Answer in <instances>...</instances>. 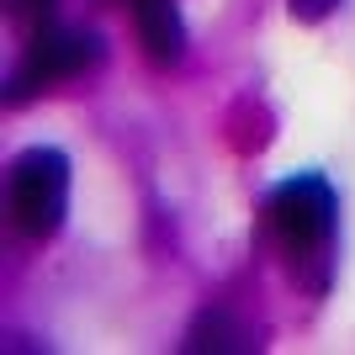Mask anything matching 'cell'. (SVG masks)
<instances>
[{"instance_id":"obj_1","label":"cell","mask_w":355,"mask_h":355,"mask_svg":"<svg viewBox=\"0 0 355 355\" xmlns=\"http://www.w3.org/2000/svg\"><path fill=\"white\" fill-rule=\"evenodd\" d=\"M69 212V159L59 148H27L11 164V223L27 239H53Z\"/></svg>"},{"instance_id":"obj_2","label":"cell","mask_w":355,"mask_h":355,"mask_svg":"<svg viewBox=\"0 0 355 355\" xmlns=\"http://www.w3.org/2000/svg\"><path fill=\"white\" fill-rule=\"evenodd\" d=\"M96 59H101V43H96L90 32L37 27V32H32V43H27V53H21V64H16V74H11L6 101H11V106L32 101L37 90L59 85V80H69V74H80V69H90Z\"/></svg>"},{"instance_id":"obj_3","label":"cell","mask_w":355,"mask_h":355,"mask_svg":"<svg viewBox=\"0 0 355 355\" xmlns=\"http://www.w3.org/2000/svg\"><path fill=\"white\" fill-rule=\"evenodd\" d=\"M270 228L292 254H313L324 250L329 234H334V196L318 175H297L282 180L270 191Z\"/></svg>"},{"instance_id":"obj_4","label":"cell","mask_w":355,"mask_h":355,"mask_svg":"<svg viewBox=\"0 0 355 355\" xmlns=\"http://www.w3.org/2000/svg\"><path fill=\"white\" fill-rule=\"evenodd\" d=\"M138 16V43L154 64H180L186 53V21H180L175 0H133Z\"/></svg>"},{"instance_id":"obj_5","label":"cell","mask_w":355,"mask_h":355,"mask_svg":"<svg viewBox=\"0 0 355 355\" xmlns=\"http://www.w3.org/2000/svg\"><path fill=\"white\" fill-rule=\"evenodd\" d=\"M6 6H11L16 21H27V27L37 32V27H48V16H53V6H59V0H6Z\"/></svg>"},{"instance_id":"obj_6","label":"cell","mask_w":355,"mask_h":355,"mask_svg":"<svg viewBox=\"0 0 355 355\" xmlns=\"http://www.w3.org/2000/svg\"><path fill=\"white\" fill-rule=\"evenodd\" d=\"M334 6H340V0H286V11H292L297 21H324Z\"/></svg>"}]
</instances>
